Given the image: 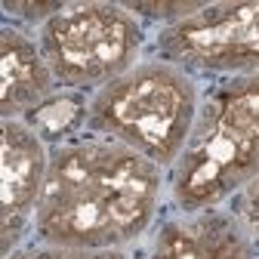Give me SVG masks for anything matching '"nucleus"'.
Wrapping results in <instances>:
<instances>
[{"mask_svg": "<svg viewBox=\"0 0 259 259\" xmlns=\"http://www.w3.org/2000/svg\"><path fill=\"white\" fill-rule=\"evenodd\" d=\"M167 170L120 142L80 133L50 145L34 241L77 250H130L160 216Z\"/></svg>", "mask_w": 259, "mask_h": 259, "instance_id": "nucleus-1", "label": "nucleus"}, {"mask_svg": "<svg viewBox=\"0 0 259 259\" xmlns=\"http://www.w3.org/2000/svg\"><path fill=\"white\" fill-rule=\"evenodd\" d=\"M259 176V74L213 77L201 90L198 117L167 173L176 213L225 207Z\"/></svg>", "mask_w": 259, "mask_h": 259, "instance_id": "nucleus-2", "label": "nucleus"}, {"mask_svg": "<svg viewBox=\"0 0 259 259\" xmlns=\"http://www.w3.org/2000/svg\"><path fill=\"white\" fill-rule=\"evenodd\" d=\"M201 90L204 83L191 71L151 53L90 96L83 126L93 136L139 151L170 173L198 117Z\"/></svg>", "mask_w": 259, "mask_h": 259, "instance_id": "nucleus-3", "label": "nucleus"}, {"mask_svg": "<svg viewBox=\"0 0 259 259\" xmlns=\"http://www.w3.org/2000/svg\"><path fill=\"white\" fill-rule=\"evenodd\" d=\"M37 44L65 93L93 96L145 59L148 28L123 4H68L37 28Z\"/></svg>", "mask_w": 259, "mask_h": 259, "instance_id": "nucleus-4", "label": "nucleus"}, {"mask_svg": "<svg viewBox=\"0 0 259 259\" xmlns=\"http://www.w3.org/2000/svg\"><path fill=\"white\" fill-rule=\"evenodd\" d=\"M151 53L198 80L259 74V0L207 4L194 16L160 28Z\"/></svg>", "mask_w": 259, "mask_h": 259, "instance_id": "nucleus-5", "label": "nucleus"}, {"mask_svg": "<svg viewBox=\"0 0 259 259\" xmlns=\"http://www.w3.org/2000/svg\"><path fill=\"white\" fill-rule=\"evenodd\" d=\"M50 173V142L28 120H4L0 139V250L10 256L34 232Z\"/></svg>", "mask_w": 259, "mask_h": 259, "instance_id": "nucleus-6", "label": "nucleus"}, {"mask_svg": "<svg viewBox=\"0 0 259 259\" xmlns=\"http://www.w3.org/2000/svg\"><path fill=\"white\" fill-rule=\"evenodd\" d=\"M139 259H259V250L229 207H207L160 219Z\"/></svg>", "mask_w": 259, "mask_h": 259, "instance_id": "nucleus-7", "label": "nucleus"}, {"mask_svg": "<svg viewBox=\"0 0 259 259\" xmlns=\"http://www.w3.org/2000/svg\"><path fill=\"white\" fill-rule=\"evenodd\" d=\"M0 114L4 120H25L59 93V83L40 53L37 34L22 25H4L0 31Z\"/></svg>", "mask_w": 259, "mask_h": 259, "instance_id": "nucleus-8", "label": "nucleus"}, {"mask_svg": "<svg viewBox=\"0 0 259 259\" xmlns=\"http://www.w3.org/2000/svg\"><path fill=\"white\" fill-rule=\"evenodd\" d=\"M4 259H136L130 250H77V247H56V244H22Z\"/></svg>", "mask_w": 259, "mask_h": 259, "instance_id": "nucleus-9", "label": "nucleus"}, {"mask_svg": "<svg viewBox=\"0 0 259 259\" xmlns=\"http://www.w3.org/2000/svg\"><path fill=\"white\" fill-rule=\"evenodd\" d=\"M123 7L133 13L142 25H145V22H154V25H160V28H170V25H176V22L194 16L198 10H204L207 4H123ZM160 28H157V31H160Z\"/></svg>", "mask_w": 259, "mask_h": 259, "instance_id": "nucleus-10", "label": "nucleus"}, {"mask_svg": "<svg viewBox=\"0 0 259 259\" xmlns=\"http://www.w3.org/2000/svg\"><path fill=\"white\" fill-rule=\"evenodd\" d=\"M225 207L238 216V222L244 225V232L250 235V241H253L256 250H259V176H256L247 188H241Z\"/></svg>", "mask_w": 259, "mask_h": 259, "instance_id": "nucleus-11", "label": "nucleus"}]
</instances>
